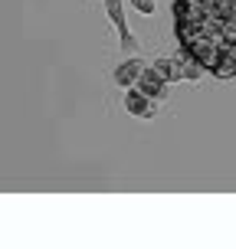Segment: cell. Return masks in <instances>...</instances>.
I'll return each mask as SVG.
<instances>
[{"label":"cell","mask_w":236,"mask_h":249,"mask_svg":"<svg viewBox=\"0 0 236 249\" xmlns=\"http://www.w3.org/2000/svg\"><path fill=\"white\" fill-rule=\"evenodd\" d=\"M158 72H161V79L171 86V82H184V59L177 56V59H158V62H151Z\"/></svg>","instance_id":"6"},{"label":"cell","mask_w":236,"mask_h":249,"mask_svg":"<svg viewBox=\"0 0 236 249\" xmlns=\"http://www.w3.org/2000/svg\"><path fill=\"white\" fill-rule=\"evenodd\" d=\"M105 13H109L112 26L118 30L122 50H125V53H141V43H138V39L131 36V30H128V20H125V7H122V0H105Z\"/></svg>","instance_id":"2"},{"label":"cell","mask_w":236,"mask_h":249,"mask_svg":"<svg viewBox=\"0 0 236 249\" xmlns=\"http://www.w3.org/2000/svg\"><path fill=\"white\" fill-rule=\"evenodd\" d=\"M181 53L217 79H236V0H174Z\"/></svg>","instance_id":"1"},{"label":"cell","mask_w":236,"mask_h":249,"mask_svg":"<svg viewBox=\"0 0 236 249\" xmlns=\"http://www.w3.org/2000/svg\"><path fill=\"white\" fill-rule=\"evenodd\" d=\"M131 7H135L138 13H145V17H151V13L158 10V3H154V0H131Z\"/></svg>","instance_id":"7"},{"label":"cell","mask_w":236,"mask_h":249,"mask_svg":"<svg viewBox=\"0 0 236 249\" xmlns=\"http://www.w3.org/2000/svg\"><path fill=\"white\" fill-rule=\"evenodd\" d=\"M135 86L141 89L151 102H164V99H167V82L161 79V72H158L154 66H145V69H141V75H138Z\"/></svg>","instance_id":"3"},{"label":"cell","mask_w":236,"mask_h":249,"mask_svg":"<svg viewBox=\"0 0 236 249\" xmlns=\"http://www.w3.org/2000/svg\"><path fill=\"white\" fill-rule=\"evenodd\" d=\"M141 69H145V62L138 59V53L135 56H128L125 62H118L112 69V79H115V86H122V89H131L138 82V75H141Z\"/></svg>","instance_id":"5"},{"label":"cell","mask_w":236,"mask_h":249,"mask_svg":"<svg viewBox=\"0 0 236 249\" xmlns=\"http://www.w3.org/2000/svg\"><path fill=\"white\" fill-rule=\"evenodd\" d=\"M151 105H154V102H151L138 86L125 89V112L128 115H135V118H154V108H151Z\"/></svg>","instance_id":"4"}]
</instances>
